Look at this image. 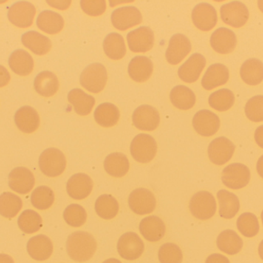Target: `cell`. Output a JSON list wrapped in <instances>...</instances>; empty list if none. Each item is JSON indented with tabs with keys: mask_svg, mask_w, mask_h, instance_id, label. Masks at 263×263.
I'll return each mask as SVG.
<instances>
[{
	"mask_svg": "<svg viewBox=\"0 0 263 263\" xmlns=\"http://www.w3.org/2000/svg\"><path fill=\"white\" fill-rule=\"evenodd\" d=\"M95 238L86 232L78 231L72 233L66 242V251L72 260L84 262L92 259L97 251Z\"/></svg>",
	"mask_w": 263,
	"mask_h": 263,
	"instance_id": "cell-1",
	"label": "cell"
},
{
	"mask_svg": "<svg viewBox=\"0 0 263 263\" xmlns=\"http://www.w3.org/2000/svg\"><path fill=\"white\" fill-rule=\"evenodd\" d=\"M107 78V71L103 64L92 63L82 72L80 84L89 92L98 94L104 89Z\"/></svg>",
	"mask_w": 263,
	"mask_h": 263,
	"instance_id": "cell-2",
	"label": "cell"
},
{
	"mask_svg": "<svg viewBox=\"0 0 263 263\" xmlns=\"http://www.w3.org/2000/svg\"><path fill=\"white\" fill-rule=\"evenodd\" d=\"M39 166L45 176L48 177H57L63 174L66 169V157L57 148H48L40 155Z\"/></svg>",
	"mask_w": 263,
	"mask_h": 263,
	"instance_id": "cell-3",
	"label": "cell"
},
{
	"mask_svg": "<svg viewBox=\"0 0 263 263\" xmlns=\"http://www.w3.org/2000/svg\"><path fill=\"white\" fill-rule=\"evenodd\" d=\"M156 152L157 144L156 140L149 134H138L132 141V156L139 163H148L151 162L156 156Z\"/></svg>",
	"mask_w": 263,
	"mask_h": 263,
	"instance_id": "cell-4",
	"label": "cell"
},
{
	"mask_svg": "<svg viewBox=\"0 0 263 263\" xmlns=\"http://www.w3.org/2000/svg\"><path fill=\"white\" fill-rule=\"evenodd\" d=\"M216 207L214 196L206 191L196 193L190 202L192 215L199 220L211 219L216 214Z\"/></svg>",
	"mask_w": 263,
	"mask_h": 263,
	"instance_id": "cell-5",
	"label": "cell"
},
{
	"mask_svg": "<svg viewBox=\"0 0 263 263\" xmlns=\"http://www.w3.org/2000/svg\"><path fill=\"white\" fill-rule=\"evenodd\" d=\"M250 168L243 164H231L222 170V183L230 189L238 190L245 188L250 183Z\"/></svg>",
	"mask_w": 263,
	"mask_h": 263,
	"instance_id": "cell-6",
	"label": "cell"
},
{
	"mask_svg": "<svg viewBox=\"0 0 263 263\" xmlns=\"http://www.w3.org/2000/svg\"><path fill=\"white\" fill-rule=\"evenodd\" d=\"M220 15L221 19L226 24L234 28H239L248 21L250 12L243 3L233 1L221 6Z\"/></svg>",
	"mask_w": 263,
	"mask_h": 263,
	"instance_id": "cell-7",
	"label": "cell"
},
{
	"mask_svg": "<svg viewBox=\"0 0 263 263\" xmlns=\"http://www.w3.org/2000/svg\"><path fill=\"white\" fill-rule=\"evenodd\" d=\"M36 9L33 4L29 2L20 1L14 3L8 11L9 21L20 28H28L33 23Z\"/></svg>",
	"mask_w": 263,
	"mask_h": 263,
	"instance_id": "cell-8",
	"label": "cell"
},
{
	"mask_svg": "<svg viewBox=\"0 0 263 263\" xmlns=\"http://www.w3.org/2000/svg\"><path fill=\"white\" fill-rule=\"evenodd\" d=\"M129 208L139 216L150 214L156 206L154 195L146 188H137L132 191L129 197Z\"/></svg>",
	"mask_w": 263,
	"mask_h": 263,
	"instance_id": "cell-9",
	"label": "cell"
},
{
	"mask_svg": "<svg viewBox=\"0 0 263 263\" xmlns=\"http://www.w3.org/2000/svg\"><path fill=\"white\" fill-rule=\"evenodd\" d=\"M143 242L136 233H125L119 239L117 250L123 259L126 260H136L139 259L144 252Z\"/></svg>",
	"mask_w": 263,
	"mask_h": 263,
	"instance_id": "cell-10",
	"label": "cell"
},
{
	"mask_svg": "<svg viewBox=\"0 0 263 263\" xmlns=\"http://www.w3.org/2000/svg\"><path fill=\"white\" fill-rule=\"evenodd\" d=\"M133 123L141 131H154L160 123L159 111L150 105H141L133 112Z\"/></svg>",
	"mask_w": 263,
	"mask_h": 263,
	"instance_id": "cell-11",
	"label": "cell"
},
{
	"mask_svg": "<svg viewBox=\"0 0 263 263\" xmlns=\"http://www.w3.org/2000/svg\"><path fill=\"white\" fill-rule=\"evenodd\" d=\"M235 149L236 146L230 139L226 137H217L209 145V157L215 165H225L233 157Z\"/></svg>",
	"mask_w": 263,
	"mask_h": 263,
	"instance_id": "cell-12",
	"label": "cell"
},
{
	"mask_svg": "<svg viewBox=\"0 0 263 263\" xmlns=\"http://www.w3.org/2000/svg\"><path fill=\"white\" fill-rule=\"evenodd\" d=\"M193 125L198 134L203 137H211L219 131L220 120L215 113L209 110H202L195 114Z\"/></svg>",
	"mask_w": 263,
	"mask_h": 263,
	"instance_id": "cell-13",
	"label": "cell"
},
{
	"mask_svg": "<svg viewBox=\"0 0 263 263\" xmlns=\"http://www.w3.org/2000/svg\"><path fill=\"white\" fill-rule=\"evenodd\" d=\"M192 20L196 28L202 31L211 30L218 21L216 9L209 3L196 5L192 12Z\"/></svg>",
	"mask_w": 263,
	"mask_h": 263,
	"instance_id": "cell-14",
	"label": "cell"
},
{
	"mask_svg": "<svg viewBox=\"0 0 263 263\" xmlns=\"http://www.w3.org/2000/svg\"><path fill=\"white\" fill-rule=\"evenodd\" d=\"M191 49V43L185 35L175 34L170 39L165 52V58L170 64H179L190 54Z\"/></svg>",
	"mask_w": 263,
	"mask_h": 263,
	"instance_id": "cell-15",
	"label": "cell"
},
{
	"mask_svg": "<svg viewBox=\"0 0 263 263\" xmlns=\"http://www.w3.org/2000/svg\"><path fill=\"white\" fill-rule=\"evenodd\" d=\"M111 20L116 29L124 31L140 24L142 16L140 11L135 6H124L112 12Z\"/></svg>",
	"mask_w": 263,
	"mask_h": 263,
	"instance_id": "cell-16",
	"label": "cell"
},
{
	"mask_svg": "<svg viewBox=\"0 0 263 263\" xmlns=\"http://www.w3.org/2000/svg\"><path fill=\"white\" fill-rule=\"evenodd\" d=\"M154 33L148 26H141L127 34L129 49L134 52L149 51L154 45Z\"/></svg>",
	"mask_w": 263,
	"mask_h": 263,
	"instance_id": "cell-17",
	"label": "cell"
},
{
	"mask_svg": "<svg viewBox=\"0 0 263 263\" xmlns=\"http://www.w3.org/2000/svg\"><path fill=\"white\" fill-rule=\"evenodd\" d=\"M35 178L30 170L18 167L9 174V186L12 191L22 195L28 194L33 188Z\"/></svg>",
	"mask_w": 263,
	"mask_h": 263,
	"instance_id": "cell-18",
	"label": "cell"
},
{
	"mask_svg": "<svg viewBox=\"0 0 263 263\" xmlns=\"http://www.w3.org/2000/svg\"><path fill=\"white\" fill-rule=\"evenodd\" d=\"M93 182L88 174L78 173L73 174L68 180L66 191L68 195L75 200L86 199L92 192Z\"/></svg>",
	"mask_w": 263,
	"mask_h": 263,
	"instance_id": "cell-19",
	"label": "cell"
},
{
	"mask_svg": "<svg viewBox=\"0 0 263 263\" xmlns=\"http://www.w3.org/2000/svg\"><path fill=\"white\" fill-rule=\"evenodd\" d=\"M206 60L200 54H193L178 69V75L182 81L192 83L200 77L205 68Z\"/></svg>",
	"mask_w": 263,
	"mask_h": 263,
	"instance_id": "cell-20",
	"label": "cell"
},
{
	"mask_svg": "<svg viewBox=\"0 0 263 263\" xmlns=\"http://www.w3.org/2000/svg\"><path fill=\"white\" fill-rule=\"evenodd\" d=\"M210 44L218 54H230L236 48L237 37L231 29L226 27L219 28L212 34Z\"/></svg>",
	"mask_w": 263,
	"mask_h": 263,
	"instance_id": "cell-21",
	"label": "cell"
},
{
	"mask_svg": "<svg viewBox=\"0 0 263 263\" xmlns=\"http://www.w3.org/2000/svg\"><path fill=\"white\" fill-rule=\"evenodd\" d=\"M27 252L32 259L45 261L52 256L53 245L49 237L44 235H38L28 241Z\"/></svg>",
	"mask_w": 263,
	"mask_h": 263,
	"instance_id": "cell-22",
	"label": "cell"
},
{
	"mask_svg": "<svg viewBox=\"0 0 263 263\" xmlns=\"http://www.w3.org/2000/svg\"><path fill=\"white\" fill-rule=\"evenodd\" d=\"M230 78L229 69L225 65L215 63L209 66L202 79V86L206 91H211L226 84Z\"/></svg>",
	"mask_w": 263,
	"mask_h": 263,
	"instance_id": "cell-23",
	"label": "cell"
},
{
	"mask_svg": "<svg viewBox=\"0 0 263 263\" xmlns=\"http://www.w3.org/2000/svg\"><path fill=\"white\" fill-rule=\"evenodd\" d=\"M14 120L17 128L26 134L36 131L40 124L38 113L30 106L20 108L15 113Z\"/></svg>",
	"mask_w": 263,
	"mask_h": 263,
	"instance_id": "cell-24",
	"label": "cell"
},
{
	"mask_svg": "<svg viewBox=\"0 0 263 263\" xmlns=\"http://www.w3.org/2000/svg\"><path fill=\"white\" fill-rule=\"evenodd\" d=\"M142 236L149 242H158L165 236V225L160 218L150 216L144 218L139 224Z\"/></svg>",
	"mask_w": 263,
	"mask_h": 263,
	"instance_id": "cell-25",
	"label": "cell"
},
{
	"mask_svg": "<svg viewBox=\"0 0 263 263\" xmlns=\"http://www.w3.org/2000/svg\"><path fill=\"white\" fill-rule=\"evenodd\" d=\"M153 72V62L145 56L135 57L132 59L128 66L129 77L138 83H143L148 80Z\"/></svg>",
	"mask_w": 263,
	"mask_h": 263,
	"instance_id": "cell-26",
	"label": "cell"
},
{
	"mask_svg": "<svg viewBox=\"0 0 263 263\" xmlns=\"http://www.w3.org/2000/svg\"><path fill=\"white\" fill-rule=\"evenodd\" d=\"M22 43L25 47L28 48L33 54L39 56L47 54L52 47L50 40L36 31L25 32L22 36Z\"/></svg>",
	"mask_w": 263,
	"mask_h": 263,
	"instance_id": "cell-27",
	"label": "cell"
},
{
	"mask_svg": "<svg viewBox=\"0 0 263 263\" xmlns=\"http://www.w3.org/2000/svg\"><path fill=\"white\" fill-rule=\"evenodd\" d=\"M9 65L15 74L20 76H28L33 69L34 61L32 56L27 51L18 49L11 54Z\"/></svg>",
	"mask_w": 263,
	"mask_h": 263,
	"instance_id": "cell-28",
	"label": "cell"
},
{
	"mask_svg": "<svg viewBox=\"0 0 263 263\" xmlns=\"http://www.w3.org/2000/svg\"><path fill=\"white\" fill-rule=\"evenodd\" d=\"M219 204V216L223 219H231L239 213L240 202L237 196L227 190H219L217 193Z\"/></svg>",
	"mask_w": 263,
	"mask_h": 263,
	"instance_id": "cell-29",
	"label": "cell"
},
{
	"mask_svg": "<svg viewBox=\"0 0 263 263\" xmlns=\"http://www.w3.org/2000/svg\"><path fill=\"white\" fill-rule=\"evenodd\" d=\"M68 100L73 106L77 114L82 116L90 114L96 103L95 98L92 96L89 95L80 88L69 91Z\"/></svg>",
	"mask_w": 263,
	"mask_h": 263,
	"instance_id": "cell-30",
	"label": "cell"
},
{
	"mask_svg": "<svg viewBox=\"0 0 263 263\" xmlns=\"http://www.w3.org/2000/svg\"><path fill=\"white\" fill-rule=\"evenodd\" d=\"M36 25L39 29L51 35L58 33L64 27V20L60 14L51 10L40 12L37 17Z\"/></svg>",
	"mask_w": 263,
	"mask_h": 263,
	"instance_id": "cell-31",
	"label": "cell"
},
{
	"mask_svg": "<svg viewBox=\"0 0 263 263\" xmlns=\"http://www.w3.org/2000/svg\"><path fill=\"white\" fill-rule=\"evenodd\" d=\"M59 86L58 78L55 74L50 71L40 73L34 80L35 91L43 97H52L57 94Z\"/></svg>",
	"mask_w": 263,
	"mask_h": 263,
	"instance_id": "cell-32",
	"label": "cell"
},
{
	"mask_svg": "<svg viewBox=\"0 0 263 263\" xmlns=\"http://www.w3.org/2000/svg\"><path fill=\"white\" fill-rule=\"evenodd\" d=\"M216 244L219 250L233 256L237 254L243 247V241L240 236L231 230H224L218 236Z\"/></svg>",
	"mask_w": 263,
	"mask_h": 263,
	"instance_id": "cell-33",
	"label": "cell"
},
{
	"mask_svg": "<svg viewBox=\"0 0 263 263\" xmlns=\"http://www.w3.org/2000/svg\"><path fill=\"white\" fill-rule=\"evenodd\" d=\"M240 76L247 84L256 86L263 80V63L256 58L249 59L240 68Z\"/></svg>",
	"mask_w": 263,
	"mask_h": 263,
	"instance_id": "cell-34",
	"label": "cell"
},
{
	"mask_svg": "<svg viewBox=\"0 0 263 263\" xmlns=\"http://www.w3.org/2000/svg\"><path fill=\"white\" fill-rule=\"evenodd\" d=\"M104 168L105 171L112 177H123L129 171V162L123 153H112L105 159Z\"/></svg>",
	"mask_w": 263,
	"mask_h": 263,
	"instance_id": "cell-35",
	"label": "cell"
},
{
	"mask_svg": "<svg viewBox=\"0 0 263 263\" xmlns=\"http://www.w3.org/2000/svg\"><path fill=\"white\" fill-rule=\"evenodd\" d=\"M120 117V113L118 108L111 103H101L94 112L96 121L104 128H110L117 125Z\"/></svg>",
	"mask_w": 263,
	"mask_h": 263,
	"instance_id": "cell-36",
	"label": "cell"
},
{
	"mask_svg": "<svg viewBox=\"0 0 263 263\" xmlns=\"http://www.w3.org/2000/svg\"><path fill=\"white\" fill-rule=\"evenodd\" d=\"M172 103L178 109H191L196 103V95L190 88L183 85H178L173 88L170 95Z\"/></svg>",
	"mask_w": 263,
	"mask_h": 263,
	"instance_id": "cell-37",
	"label": "cell"
},
{
	"mask_svg": "<svg viewBox=\"0 0 263 263\" xmlns=\"http://www.w3.org/2000/svg\"><path fill=\"white\" fill-rule=\"evenodd\" d=\"M103 49L106 56L112 60L123 58L126 54L124 39L117 32L108 34L103 41Z\"/></svg>",
	"mask_w": 263,
	"mask_h": 263,
	"instance_id": "cell-38",
	"label": "cell"
},
{
	"mask_svg": "<svg viewBox=\"0 0 263 263\" xmlns=\"http://www.w3.org/2000/svg\"><path fill=\"white\" fill-rule=\"evenodd\" d=\"M95 210L100 218L109 220L117 216L120 210V205L114 196L103 195L96 201Z\"/></svg>",
	"mask_w": 263,
	"mask_h": 263,
	"instance_id": "cell-39",
	"label": "cell"
},
{
	"mask_svg": "<svg viewBox=\"0 0 263 263\" xmlns=\"http://www.w3.org/2000/svg\"><path fill=\"white\" fill-rule=\"evenodd\" d=\"M23 207V202L16 195L4 192L0 196V215L11 219L15 217Z\"/></svg>",
	"mask_w": 263,
	"mask_h": 263,
	"instance_id": "cell-40",
	"label": "cell"
},
{
	"mask_svg": "<svg viewBox=\"0 0 263 263\" xmlns=\"http://www.w3.org/2000/svg\"><path fill=\"white\" fill-rule=\"evenodd\" d=\"M235 96L229 89H221L210 94L209 103L216 111L223 112L228 111L234 104Z\"/></svg>",
	"mask_w": 263,
	"mask_h": 263,
	"instance_id": "cell-41",
	"label": "cell"
},
{
	"mask_svg": "<svg viewBox=\"0 0 263 263\" xmlns=\"http://www.w3.org/2000/svg\"><path fill=\"white\" fill-rule=\"evenodd\" d=\"M18 225L20 230L26 234L36 233L43 226L41 216L33 210H25L18 218Z\"/></svg>",
	"mask_w": 263,
	"mask_h": 263,
	"instance_id": "cell-42",
	"label": "cell"
},
{
	"mask_svg": "<svg viewBox=\"0 0 263 263\" xmlns=\"http://www.w3.org/2000/svg\"><path fill=\"white\" fill-rule=\"evenodd\" d=\"M55 200L53 191L47 186L37 187L31 195V203L39 210L50 208Z\"/></svg>",
	"mask_w": 263,
	"mask_h": 263,
	"instance_id": "cell-43",
	"label": "cell"
},
{
	"mask_svg": "<svg viewBox=\"0 0 263 263\" xmlns=\"http://www.w3.org/2000/svg\"><path fill=\"white\" fill-rule=\"evenodd\" d=\"M236 225H237L238 230L245 237H254L259 233V220L256 215L253 213H242L238 218Z\"/></svg>",
	"mask_w": 263,
	"mask_h": 263,
	"instance_id": "cell-44",
	"label": "cell"
},
{
	"mask_svg": "<svg viewBox=\"0 0 263 263\" xmlns=\"http://www.w3.org/2000/svg\"><path fill=\"white\" fill-rule=\"evenodd\" d=\"M63 218L68 225L75 228L84 225L87 219V213L81 205L72 204L66 207L63 213Z\"/></svg>",
	"mask_w": 263,
	"mask_h": 263,
	"instance_id": "cell-45",
	"label": "cell"
},
{
	"mask_svg": "<svg viewBox=\"0 0 263 263\" xmlns=\"http://www.w3.org/2000/svg\"><path fill=\"white\" fill-rule=\"evenodd\" d=\"M159 260L161 263H182V250L174 243L163 244L159 249Z\"/></svg>",
	"mask_w": 263,
	"mask_h": 263,
	"instance_id": "cell-46",
	"label": "cell"
},
{
	"mask_svg": "<svg viewBox=\"0 0 263 263\" xmlns=\"http://www.w3.org/2000/svg\"><path fill=\"white\" fill-rule=\"evenodd\" d=\"M245 113L252 121H263V96H255L250 98L246 104Z\"/></svg>",
	"mask_w": 263,
	"mask_h": 263,
	"instance_id": "cell-47",
	"label": "cell"
},
{
	"mask_svg": "<svg viewBox=\"0 0 263 263\" xmlns=\"http://www.w3.org/2000/svg\"><path fill=\"white\" fill-rule=\"evenodd\" d=\"M80 6L85 13L91 16H98L104 13L106 3L104 0H83Z\"/></svg>",
	"mask_w": 263,
	"mask_h": 263,
	"instance_id": "cell-48",
	"label": "cell"
},
{
	"mask_svg": "<svg viewBox=\"0 0 263 263\" xmlns=\"http://www.w3.org/2000/svg\"><path fill=\"white\" fill-rule=\"evenodd\" d=\"M10 74L6 67L0 65V87L6 86L10 81Z\"/></svg>",
	"mask_w": 263,
	"mask_h": 263,
	"instance_id": "cell-49",
	"label": "cell"
},
{
	"mask_svg": "<svg viewBox=\"0 0 263 263\" xmlns=\"http://www.w3.org/2000/svg\"><path fill=\"white\" fill-rule=\"evenodd\" d=\"M205 263H230L228 258L224 256L223 255L219 254V253H215V254L210 255Z\"/></svg>",
	"mask_w": 263,
	"mask_h": 263,
	"instance_id": "cell-50",
	"label": "cell"
},
{
	"mask_svg": "<svg viewBox=\"0 0 263 263\" xmlns=\"http://www.w3.org/2000/svg\"><path fill=\"white\" fill-rule=\"evenodd\" d=\"M255 140L258 146L263 148V125L258 127L255 131Z\"/></svg>",
	"mask_w": 263,
	"mask_h": 263,
	"instance_id": "cell-51",
	"label": "cell"
},
{
	"mask_svg": "<svg viewBox=\"0 0 263 263\" xmlns=\"http://www.w3.org/2000/svg\"><path fill=\"white\" fill-rule=\"evenodd\" d=\"M48 4L52 7L60 9V6H63L65 9H67L71 4V1H47Z\"/></svg>",
	"mask_w": 263,
	"mask_h": 263,
	"instance_id": "cell-52",
	"label": "cell"
},
{
	"mask_svg": "<svg viewBox=\"0 0 263 263\" xmlns=\"http://www.w3.org/2000/svg\"><path fill=\"white\" fill-rule=\"evenodd\" d=\"M256 170H257L258 174L261 178L263 179V155L259 157L256 164Z\"/></svg>",
	"mask_w": 263,
	"mask_h": 263,
	"instance_id": "cell-53",
	"label": "cell"
},
{
	"mask_svg": "<svg viewBox=\"0 0 263 263\" xmlns=\"http://www.w3.org/2000/svg\"><path fill=\"white\" fill-rule=\"evenodd\" d=\"M0 263H14V261L9 255L0 254Z\"/></svg>",
	"mask_w": 263,
	"mask_h": 263,
	"instance_id": "cell-54",
	"label": "cell"
},
{
	"mask_svg": "<svg viewBox=\"0 0 263 263\" xmlns=\"http://www.w3.org/2000/svg\"><path fill=\"white\" fill-rule=\"evenodd\" d=\"M259 254L261 259L263 260V240L260 242L259 246Z\"/></svg>",
	"mask_w": 263,
	"mask_h": 263,
	"instance_id": "cell-55",
	"label": "cell"
},
{
	"mask_svg": "<svg viewBox=\"0 0 263 263\" xmlns=\"http://www.w3.org/2000/svg\"><path fill=\"white\" fill-rule=\"evenodd\" d=\"M103 263H122L120 260L117 259H109L104 261Z\"/></svg>",
	"mask_w": 263,
	"mask_h": 263,
	"instance_id": "cell-56",
	"label": "cell"
},
{
	"mask_svg": "<svg viewBox=\"0 0 263 263\" xmlns=\"http://www.w3.org/2000/svg\"><path fill=\"white\" fill-rule=\"evenodd\" d=\"M258 6H259V9H260L261 12H263V0H259L258 1Z\"/></svg>",
	"mask_w": 263,
	"mask_h": 263,
	"instance_id": "cell-57",
	"label": "cell"
},
{
	"mask_svg": "<svg viewBox=\"0 0 263 263\" xmlns=\"http://www.w3.org/2000/svg\"><path fill=\"white\" fill-rule=\"evenodd\" d=\"M261 219H262V225H263V210L262 213H261Z\"/></svg>",
	"mask_w": 263,
	"mask_h": 263,
	"instance_id": "cell-58",
	"label": "cell"
}]
</instances>
